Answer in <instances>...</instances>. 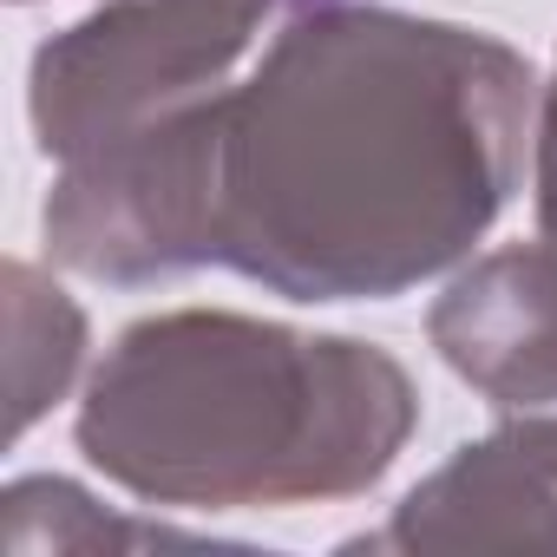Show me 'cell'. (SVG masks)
<instances>
[{
  "label": "cell",
  "instance_id": "cell-4",
  "mask_svg": "<svg viewBox=\"0 0 557 557\" xmlns=\"http://www.w3.org/2000/svg\"><path fill=\"white\" fill-rule=\"evenodd\" d=\"M433 355L557 466V249L511 243L472 256L426 309Z\"/></svg>",
  "mask_w": 557,
  "mask_h": 557
},
{
  "label": "cell",
  "instance_id": "cell-3",
  "mask_svg": "<svg viewBox=\"0 0 557 557\" xmlns=\"http://www.w3.org/2000/svg\"><path fill=\"white\" fill-rule=\"evenodd\" d=\"M309 0H106L27 73V119L53 164L230 92L236 60Z\"/></svg>",
  "mask_w": 557,
  "mask_h": 557
},
{
  "label": "cell",
  "instance_id": "cell-8",
  "mask_svg": "<svg viewBox=\"0 0 557 557\" xmlns=\"http://www.w3.org/2000/svg\"><path fill=\"white\" fill-rule=\"evenodd\" d=\"M531 210H537V243L557 249V60L550 79L537 86V119H531Z\"/></svg>",
  "mask_w": 557,
  "mask_h": 557
},
{
  "label": "cell",
  "instance_id": "cell-7",
  "mask_svg": "<svg viewBox=\"0 0 557 557\" xmlns=\"http://www.w3.org/2000/svg\"><path fill=\"white\" fill-rule=\"evenodd\" d=\"M8 524L0 544L8 550H138V544H216V537H190L171 524H138L119 511H99L92 492H79L73 479H14L8 485Z\"/></svg>",
  "mask_w": 557,
  "mask_h": 557
},
{
  "label": "cell",
  "instance_id": "cell-6",
  "mask_svg": "<svg viewBox=\"0 0 557 557\" xmlns=\"http://www.w3.org/2000/svg\"><path fill=\"white\" fill-rule=\"evenodd\" d=\"M86 368V309L34 262H8V433L27 440L47 407L73 394Z\"/></svg>",
  "mask_w": 557,
  "mask_h": 557
},
{
  "label": "cell",
  "instance_id": "cell-1",
  "mask_svg": "<svg viewBox=\"0 0 557 557\" xmlns=\"http://www.w3.org/2000/svg\"><path fill=\"white\" fill-rule=\"evenodd\" d=\"M537 73L485 27L309 0L256 73L106 151L99 210L158 283L230 269L329 309L472 262L524 184Z\"/></svg>",
  "mask_w": 557,
  "mask_h": 557
},
{
  "label": "cell",
  "instance_id": "cell-5",
  "mask_svg": "<svg viewBox=\"0 0 557 557\" xmlns=\"http://www.w3.org/2000/svg\"><path fill=\"white\" fill-rule=\"evenodd\" d=\"M348 550H557V466L505 426L466 440Z\"/></svg>",
  "mask_w": 557,
  "mask_h": 557
},
{
  "label": "cell",
  "instance_id": "cell-9",
  "mask_svg": "<svg viewBox=\"0 0 557 557\" xmlns=\"http://www.w3.org/2000/svg\"><path fill=\"white\" fill-rule=\"evenodd\" d=\"M14 8H34V0H14Z\"/></svg>",
  "mask_w": 557,
  "mask_h": 557
},
{
  "label": "cell",
  "instance_id": "cell-2",
  "mask_svg": "<svg viewBox=\"0 0 557 557\" xmlns=\"http://www.w3.org/2000/svg\"><path fill=\"white\" fill-rule=\"evenodd\" d=\"M413 426V374L361 335L164 309L106 348L73 440L138 505L216 518L368 498Z\"/></svg>",
  "mask_w": 557,
  "mask_h": 557
}]
</instances>
